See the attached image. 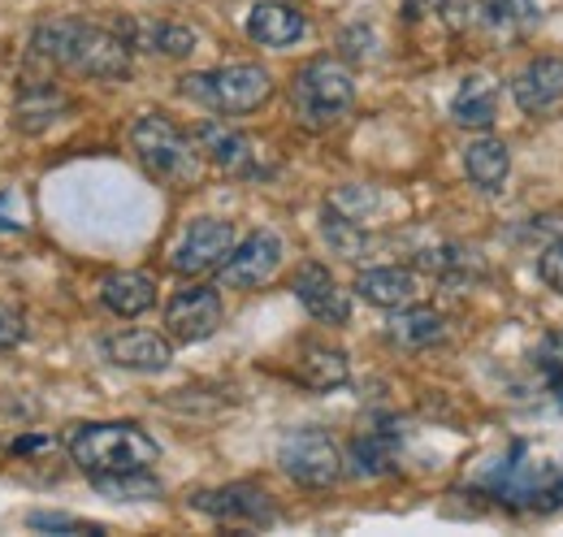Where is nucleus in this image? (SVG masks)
<instances>
[{
  "instance_id": "nucleus-20",
  "label": "nucleus",
  "mask_w": 563,
  "mask_h": 537,
  "mask_svg": "<svg viewBox=\"0 0 563 537\" xmlns=\"http://www.w3.org/2000/svg\"><path fill=\"white\" fill-rule=\"evenodd\" d=\"M347 373H352V364H347V351H339V347L308 342L295 355V382L308 391H339L347 382Z\"/></svg>"
},
{
  "instance_id": "nucleus-26",
  "label": "nucleus",
  "mask_w": 563,
  "mask_h": 537,
  "mask_svg": "<svg viewBox=\"0 0 563 537\" xmlns=\"http://www.w3.org/2000/svg\"><path fill=\"white\" fill-rule=\"evenodd\" d=\"M321 234H325V243H330L334 252H343L347 261H360V256L368 252V234H364V226H360V221H352V217H343V212H334L330 204H325Z\"/></svg>"
},
{
  "instance_id": "nucleus-34",
  "label": "nucleus",
  "mask_w": 563,
  "mask_h": 537,
  "mask_svg": "<svg viewBox=\"0 0 563 537\" xmlns=\"http://www.w3.org/2000/svg\"><path fill=\"white\" fill-rule=\"evenodd\" d=\"M446 9V0H404V18H429V13H442Z\"/></svg>"
},
{
  "instance_id": "nucleus-2",
  "label": "nucleus",
  "mask_w": 563,
  "mask_h": 537,
  "mask_svg": "<svg viewBox=\"0 0 563 537\" xmlns=\"http://www.w3.org/2000/svg\"><path fill=\"white\" fill-rule=\"evenodd\" d=\"M70 460L87 476H118V472H143L161 460V442L131 425V420H100L78 425L70 434Z\"/></svg>"
},
{
  "instance_id": "nucleus-21",
  "label": "nucleus",
  "mask_w": 563,
  "mask_h": 537,
  "mask_svg": "<svg viewBox=\"0 0 563 537\" xmlns=\"http://www.w3.org/2000/svg\"><path fill=\"white\" fill-rule=\"evenodd\" d=\"M464 174H468L473 187H482V191H490V196L503 191V183H507V174H511V152H507V143L482 131L464 147Z\"/></svg>"
},
{
  "instance_id": "nucleus-25",
  "label": "nucleus",
  "mask_w": 563,
  "mask_h": 537,
  "mask_svg": "<svg viewBox=\"0 0 563 537\" xmlns=\"http://www.w3.org/2000/svg\"><path fill=\"white\" fill-rule=\"evenodd\" d=\"M442 338H446V317L438 308H424V304L395 308V317H390V342H399L408 351H424V347H433Z\"/></svg>"
},
{
  "instance_id": "nucleus-17",
  "label": "nucleus",
  "mask_w": 563,
  "mask_h": 537,
  "mask_svg": "<svg viewBox=\"0 0 563 537\" xmlns=\"http://www.w3.org/2000/svg\"><path fill=\"white\" fill-rule=\"evenodd\" d=\"M247 35L265 48H290L308 35V18L295 9V4H282V0H261L252 4L247 13Z\"/></svg>"
},
{
  "instance_id": "nucleus-4",
  "label": "nucleus",
  "mask_w": 563,
  "mask_h": 537,
  "mask_svg": "<svg viewBox=\"0 0 563 537\" xmlns=\"http://www.w3.org/2000/svg\"><path fill=\"white\" fill-rule=\"evenodd\" d=\"M355 105L352 69L334 57H317L290 78V113L308 131H330L339 127Z\"/></svg>"
},
{
  "instance_id": "nucleus-29",
  "label": "nucleus",
  "mask_w": 563,
  "mask_h": 537,
  "mask_svg": "<svg viewBox=\"0 0 563 537\" xmlns=\"http://www.w3.org/2000/svg\"><path fill=\"white\" fill-rule=\"evenodd\" d=\"M26 525H31V529H48V534H91V537L109 534L104 525H91V520H74V516H44V512H35Z\"/></svg>"
},
{
  "instance_id": "nucleus-1",
  "label": "nucleus",
  "mask_w": 563,
  "mask_h": 537,
  "mask_svg": "<svg viewBox=\"0 0 563 537\" xmlns=\"http://www.w3.org/2000/svg\"><path fill=\"white\" fill-rule=\"evenodd\" d=\"M31 48L35 57L53 62V66L82 74V78H126L131 74V44L118 35V31H104L96 22H78V18H53V22H40L35 35H31Z\"/></svg>"
},
{
  "instance_id": "nucleus-23",
  "label": "nucleus",
  "mask_w": 563,
  "mask_h": 537,
  "mask_svg": "<svg viewBox=\"0 0 563 537\" xmlns=\"http://www.w3.org/2000/svg\"><path fill=\"white\" fill-rule=\"evenodd\" d=\"M66 109H70L66 91H57L53 83H31V87H22V96L13 105V127L22 134H40L48 131Z\"/></svg>"
},
{
  "instance_id": "nucleus-3",
  "label": "nucleus",
  "mask_w": 563,
  "mask_h": 537,
  "mask_svg": "<svg viewBox=\"0 0 563 537\" xmlns=\"http://www.w3.org/2000/svg\"><path fill=\"white\" fill-rule=\"evenodd\" d=\"M482 490L511 512H560L563 507V464L533 460L525 442H511L507 456L486 469Z\"/></svg>"
},
{
  "instance_id": "nucleus-16",
  "label": "nucleus",
  "mask_w": 563,
  "mask_h": 537,
  "mask_svg": "<svg viewBox=\"0 0 563 537\" xmlns=\"http://www.w3.org/2000/svg\"><path fill=\"white\" fill-rule=\"evenodd\" d=\"M104 355H109V364L131 369V373H161V369H169L174 347H169V338L152 335V330H122V335L104 338Z\"/></svg>"
},
{
  "instance_id": "nucleus-28",
  "label": "nucleus",
  "mask_w": 563,
  "mask_h": 537,
  "mask_svg": "<svg viewBox=\"0 0 563 537\" xmlns=\"http://www.w3.org/2000/svg\"><path fill=\"white\" fill-rule=\"evenodd\" d=\"M482 18L507 35H520L538 22V0H482Z\"/></svg>"
},
{
  "instance_id": "nucleus-14",
  "label": "nucleus",
  "mask_w": 563,
  "mask_h": 537,
  "mask_svg": "<svg viewBox=\"0 0 563 537\" xmlns=\"http://www.w3.org/2000/svg\"><path fill=\"white\" fill-rule=\"evenodd\" d=\"M290 291L308 308V317H317L325 326H347L352 321V299H347V291L334 282V273L325 265H317V261L299 265L295 277H290Z\"/></svg>"
},
{
  "instance_id": "nucleus-8",
  "label": "nucleus",
  "mask_w": 563,
  "mask_h": 537,
  "mask_svg": "<svg viewBox=\"0 0 563 537\" xmlns=\"http://www.w3.org/2000/svg\"><path fill=\"white\" fill-rule=\"evenodd\" d=\"M191 507L212 516V520H221V525H252V529H265V525L278 520L274 498H269L261 485H252V481L200 490V494H191Z\"/></svg>"
},
{
  "instance_id": "nucleus-18",
  "label": "nucleus",
  "mask_w": 563,
  "mask_h": 537,
  "mask_svg": "<svg viewBox=\"0 0 563 537\" xmlns=\"http://www.w3.org/2000/svg\"><path fill=\"white\" fill-rule=\"evenodd\" d=\"M451 122L464 131H490L498 122V83L490 74H468L451 96Z\"/></svg>"
},
{
  "instance_id": "nucleus-22",
  "label": "nucleus",
  "mask_w": 563,
  "mask_h": 537,
  "mask_svg": "<svg viewBox=\"0 0 563 537\" xmlns=\"http://www.w3.org/2000/svg\"><path fill=\"white\" fill-rule=\"evenodd\" d=\"M100 299L113 317H143L152 304H156V282L147 273H135V268H122V273H109L104 286H100Z\"/></svg>"
},
{
  "instance_id": "nucleus-5",
  "label": "nucleus",
  "mask_w": 563,
  "mask_h": 537,
  "mask_svg": "<svg viewBox=\"0 0 563 537\" xmlns=\"http://www.w3.org/2000/svg\"><path fill=\"white\" fill-rule=\"evenodd\" d=\"M131 147H135L143 169L165 187H196L205 174V156H200L196 139L183 134L161 113H143L131 127Z\"/></svg>"
},
{
  "instance_id": "nucleus-19",
  "label": "nucleus",
  "mask_w": 563,
  "mask_h": 537,
  "mask_svg": "<svg viewBox=\"0 0 563 537\" xmlns=\"http://www.w3.org/2000/svg\"><path fill=\"white\" fill-rule=\"evenodd\" d=\"M355 295L377 304V308H404V304H417L421 295V282L412 268H399V265H377V268H364L355 277Z\"/></svg>"
},
{
  "instance_id": "nucleus-7",
  "label": "nucleus",
  "mask_w": 563,
  "mask_h": 537,
  "mask_svg": "<svg viewBox=\"0 0 563 537\" xmlns=\"http://www.w3.org/2000/svg\"><path fill=\"white\" fill-rule=\"evenodd\" d=\"M278 469L303 490H330V485H339L347 464H343V447L325 429L303 425V429H290L278 442Z\"/></svg>"
},
{
  "instance_id": "nucleus-31",
  "label": "nucleus",
  "mask_w": 563,
  "mask_h": 537,
  "mask_svg": "<svg viewBox=\"0 0 563 537\" xmlns=\"http://www.w3.org/2000/svg\"><path fill=\"white\" fill-rule=\"evenodd\" d=\"M538 273H542V282H547L551 291H560L563 295V234L542 248V256H538Z\"/></svg>"
},
{
  "instance_id": "nucleus-33",
  "label": "nucleus",
  "mask_w": 563,
  "mask_h": 537,
  "mask_svg": "<svg viewBox=\"0 0 563 537\" xmlns=\"http://www.w3.org/2000/svg\"><path fill=\"white\" fill-rule=\"evenodd\" d=\"M0 230H26V212H22V200L18 191H0Z\"/></svg>"
},
{
  "instance_id": "nucleus-30",
  "label": "nucleus",
  "mask_w": 563,
  "mask_h": 537,
  "mask_svg": "<svg viewBox=\"0 0 563 537\" xmlns=\"http://www.w3.org/2000/svg\"><path fill=\"white\" fill-rule=\"evenodd\" d=\"M533 364L547 373V382H563V335H547L533 351Z\"/></svg>"
},
{
  "instance_id": "nucleus-15",
  "label": "nucleus",
  "mask_w": 563,
  "mask_h": 537,
  "mask_svg": "<svg viewBox=\"0 0 563 537\" xmlns=\"http://www.w3.org/2000/svg\"><path fill=\"white\" fill-rule=\"evenodd\" d=\"M118 35L131 44V53H152V57H169V62H183L196 53L200 35L183 22H169V18H135V22H122Z\"/></svg>"
},
{
  "instance_id": "nucleus-9",
  "label": "nucleus",
  "mask_w": 563,
  "mask_h": 537,
  "mask_svg": "<svg viewBox=\"0 0 563 537\" xmlns=\"http://www.w3.org/2000/svg\"><path fill=\"white\" fill-rule=\"evenodd\" d=\"M282 268V239L274 230H252L243 243L230 248V256L217 265V277L225 291H256L265 282H274Z\"/></svg>"
},
{
  "instance_id": "nucleus-12",
  "label": "nucleus",
  "mask_w": 563,
  "mask_h": 537,
  "mask_svg": "<svg viewBox=\"0 0 563 537\" xmlns=\"http://www.w3.org/2000/svg\"><path fill=\"white\" fill-rule=\"evenodd\" d=\"M165 330L178 342H205L221 330V295L212 286H183L165 304Z\"/></svg>"
},
{
  "instance_id": "nucleus-24",
  "label": "nucleus",
  "mask_w": 563,
  "mask_h": 537,
  "mask_svg": "<svg viewBox=\"0 0 563 537\" xmlns=\"http://www.w3.org/2000/svg\"><path fill=\"white\" fill-rule=\"evenodd\" d=\"M343 464L355 476H386V472H395V464H399V434L395 429H368V434H360L352 447H347Z\"/></svg>"
},
{
  "instance_id": "nucleus-35",
  "label": "nucleus",
  "mask_w": 563,
  "mask_h": 537,
  "mask_svg": "<svg viewBox=\"0 0 563 537\" xmlns=\"http://www.w3.org/2000/svg\"><path fill=\"white\" fill-rule=\"evenodd\" d=\"M551 395H555V403L563 407V382H551Z\"/></svg>"
},
{
  "instance_id": "nucleus-13",
  "label": "nucleus",
  "mask_w": 563,
  "mask_h": 537,
  "mask_svg": "<svg viewBox=\"0 0 563 537\" xmlns=\"http://www.w3.org/2000/svg\"><path fill=\"white\" fill-rule=\"evenodd\" d=\"M511 100L529 118H555L563 109V57H533L511 78Z\"/></svg>"
},
{
  "instance_id": "nucleus-11",
  "label": "nucleus",
  "mask_w": 563,
  "mask_h": 537,
  "mask_svg": "<svg viewBox=\"0 0 563 537\" xmlns=\"http://www.w3.org/2000/svg\"><path fill=\"white\" fill-rule=\"evenodd\" d=\"M230 248H234V226L230 221H221V217H196L183 230V239L174 243L169 268L183 273V277H200V273H212V268L221 265L230 256Z\"/></svg>"
},
{
  "instance_id": "nucleus-10",
  "label": "nucleus",
  "mask_w": 563,
  "mask_h": 537,
  "mask_svg": "<svg viewBox=\"0 0 563 537\" xmlns=\"http://www.w3.org/2000/svg\"><path fill=\"white\" fill-rule=\"evenodd\" d=\"M191 139H196L200 156L212 161L221 174H234V178H261L265 174V147L252 134L234 131L225 122H200Z\"/></svg>"
},
{
  "instance_id": "nucleus-6",
  "label": "nucleus",
  "mask_w": 563,
  "mask_h": 537,
  "mask_svg": "<svg viewBox=\"0 0 563 537\" xmlns=\"http://www.w3.org/2000/svg\"><path fill=\"white\" fill-rule=\"evenodd\" d=\"M183 96L205 105L212 113H225V118H243V113H256L261 105H269L274 96V74L256 62H234V66H217L200 69V74H187L183 78Z\"/></svg>"
},
{
  "instance_id": "nucleus-32",
  "label": "nucleus",
  "mask_w": 563,
  "mask_h": 537,
  "mask_svg": "<svg viewBox=\"0 0 563 537\" xmlns=\"http://www.w3.org/2000/svg\"><path fill=\"white\" fill-rule=\"evenodd\" d=\"M22 338H26V321H22V313H18V308H9V304H0V351L18 347Z\"/></svg>"
},
{
  "instance_id": "nucleus-27",
  "label": "nucleus",
  "mask_w": 563,
  "mask_h": 537,
  "mask_svg": "<svg viewBox=\"0 0 563 537\" xmlns=\"http://www.w3.org/2000/svg\"><path fill=\"white\" fill-rule=\"evenodd\" d=\"M100 494L118 498V503H140V498H156L161 494V481L152 476V469L143 472H118V476H91Z\"/></svg>"
}]
</instances>
